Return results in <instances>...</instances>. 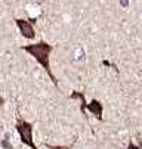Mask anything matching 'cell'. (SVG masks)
<instances>
[{
	"label": "cell",
	"mask_w": 142,
	"mask_h": 149,
	"mask_svg": "<svg viewBox=\"0 0 142 149\" xmlns=\"http://www.w3.org/2000/svg\"><path fill=\"white\" fill-rule=\"evenodd\" d=\"M21 49L24 52L30 53L40 65H42V68L46 71L49 78L55 84V87H58V80H56V77H55V74L52 72V68H50V53L53 50V46L46 43L45 40H42V41H38V43H34V45H25Z\"/></svg>",
	"instance_id": "1"
},
{
	"label": "cell",
	"mask_w": 142,
	"mask_h": 149,
	"mask_svg": "<svg viewBox=\"0 0 142 149\" xmlns=\"http://www.w3.org/2000/svg\"><path fill=\"white\" fill-rule=\"evenodd\" d=\"M15 129L19 134V137H21V142L24 145H27L28 148L31 149H38L37 145L34 143V139H33V124L25 121V120H18L16 124H15Z\"/></svg>",
	"instance_id": "2"
},
{
	"label": "cell",
	"mask_w": 142,
	"mask_h": 149,
	"mask_svg": "<svg viewBox=\"0 0 142 149\" xmlns=\"http://www.w3.org/2000/svg\"><path fill=\"white\" fill-rule=\"evenodd\" d=\"M15 24L19 30V33L22 34L24 38H28V40H33L36 37V30H34V25L33 22H30V21L27 19H21V18H16L15 19Z\"/></svg>",
	"instance_id": "3"
},
{
	"label": "cell",
	"mask_w": 142,
	"mask_h": 149,
	"mask_svg": "<svg viewBox=\"0 0 142 149\" xmlns=\"http://www.w3.org/2000/svg\"><path fill=\"white\" fill-rule=\"evenodd\" d=\"M86 109H87L90 114H93V115L96 117V120H99V121L104 120V117H102L104 106H102V103H101L98 99H92V100L86 105Z\"/></svg>",
	"instance_id": "4"
},
{
	"label": "cell",
	"mask_w": 142,
	"mask_h": 149,
	"mask_svg": "<svg viewBox=\"0 0 142 149\" xmlns=\"http://www.w3.org/2000/svg\"><path fill=\"white\" fill-rule=\"evenodd\" d=\"M0 146H2L3 149H13V146H12V143L9 142V134H6V137L0 142Z\"/></svg>",
	"instance_id": "5"
},
{
	"label": "cell",
	"mask_w": 142,
	"mask_h": 149,
	"mask_svg": "<svg viewBox=\"0 0 142 149\" xmlns=\"http://www.w3.org/2000/svg\"><path fill=\"white\" fill-rule=\"evenodd\" d=\"M48 149H71L70 146H61V145H49V143H46L45 145Z\"/></svg>",
	"instance_id": "6"
},
{
	"label": "cell",
	"mask_w": 142,
	"mask_h": 149,
	"mask_svg": "<svg viewBox=\"0 0 142 149\" xmlns=\"http://www.w3.org/2000/svg\"><path fill=\"white\" fill-rule=\"evenodd\" d=\"M3 105H5V97L0 96V106H3Z\"/></svg>",
	"instance_id": "7"
}]
</instances>
